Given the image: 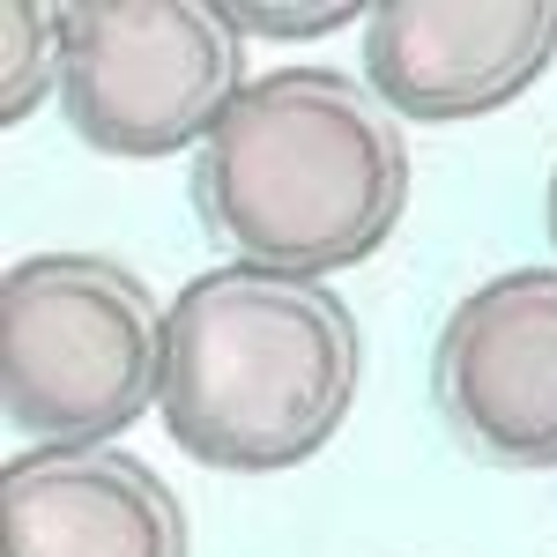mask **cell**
I'll list each match as a JSON object with an SVG mask.
<instances>
[{"label": "cell", "mask_w": 557, "mask_h": 557, "mask_svg": "<svg viewBox=\"0 0 557 557\" xmlns=\"http://www.w3.org/2000/svg\"><path fill=\"white\" fill-rule=\"evenodd\" d=\"M557 60V0H372L364 83L394 120L461 127L543 83Z\"/></svg>", "instance_id": "obj_6"}, {"label": "cell", "mask_w": 557, "mask_h": 557, "mask_svg": "<svg viewBox=\"0 0 557 557\" xmlns=\"http://www.w3.org/2000/svg\"><path fill=\"white\" fill-rule=\"evenodd\" d=\"M364 380V327L327 283L275 268H209L164 320V431L223 475L312 461Z\"/></svg>", "instance_id": "obj_2"}, {"label": "cell", "mask_w": 557, "mask_h": 557, "mask_svg": "<svg viewBox=\"0 0 557 557\" xmlns=\"http://www.w3.org/2000/svg\"><path fill=\"white\" fill-rule=\"evenodd\" d=\"M186 506L127 446H30L0 475V557H186Z\"/></svg>", "instance_id": "obj_7"}, {"label": "cell", "mask_w": 557, "mask_h": 557, "mask_svg": "<svg viewBox=\"0 0 557 557\" xmlns=\"http://www.w3.org/2000/svg\"><path fill=\"white\" fill-rule=\"evenodd\" d=\"M431 401L491 469H557V260L475 283L438 320Z\"/></svg>", "instance_id": "obj_5"}, {"label": "cell", "mask_w": 557, "mask_h": 557, "mask_svg": "<svg viewBox=\"0 0 557 557\" xmlns=\"http://www.w3.org/2000/svg\"><path fill=\"white\" fill-rule=\"evenodd\" d=\"M246 97V30L215 0H75L60 112L104 157L201 149Z\"/></svg>", "instance_id": "obj_4"}, {"label": "cell", "mask_w": 557, "mask_h": 557, "mask_svg": "<svg viewBox=\"0 0 557 557\" xmlns=\"http://www.w3.org/2000/svg\"><path fill=\"white\" fill-rule=\"evenodd\" d=\"M194 209L246 268L320 283L401 231L409 134L343 67H275L194 149Z\"/></svg>", "instance_id": "obj_1"}, {"label": "cell", "mask_w": 557, "mask_h": 557, "mask_svg": "<svg viewBox=\"0 0 557 557\" xmlns=\"http://www.w3.org/2000/svg\"><path fill=\"white\" fill-rule=\"evenodd\" d=\"M164 305L112 253H30L0 283V401L38 446H112L164 394Z\"/></svg>", "instance_id": "obj_3"}, {"label": "cell", "mask_w": 557, "mask_h": 557, "mask_svg": "<svg viewBox=\"0 0 557 557\" xmlns=\"http://www.w3.org/2000/svg\"><path fill=\"white\" fill-rule=\"evenodd\" d=\"M543 223H550V246H557V164H550V186H543Z\"/></svg>", "instance_id": "obj_10"}, {"label": "cell", "mask_w": 557, "mask_h": 557, "mask_svg": "<svg viewBox=\"0 0 557 557\" xmlns=\"http://www.w3.org/2000/svg\"><path fill=\"white\" fill-rule=\"evenodd\" d=\"M67 75V8H0V127H23Z\"/></svg>", "instance_id": "obj_8"}, {"label": "cell", "mask_w": 557, "mask_h": 557, "mask_svg": "<svg viewBox=\"0 0 557 557\" xmlns=\"http://www.w3.org/2000/svg\"><path fill=\"white\" fill-rule=\"evenodd\" d=\"M364 15L372 8H357V0H238L231 8V23L246 38H327V30H349Z\"/></svg>", "instance_id": "obj_9"}]
</instances>
